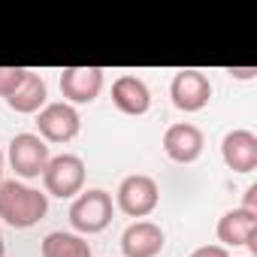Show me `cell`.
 I'll return each instance as SVG.
<instances>
[{
	"mask_svg": "<svg viewBox=\"0 0 257 257\" xmlns=\"http://www.w3.org/2000/svg\"><path fill=\"white\" fill-rule=\"evenodd\" d=\"M170 97L179 112H200L212 100V82L200 70H179L170 82Z\"/></svg>",
	"mask_w": 257,
	"mask_h": 257,
	"instance_id": "obj_6",
	"label": "cell"
},
{
	"mask_svg": "<svg viewBox=\"0 0 257 257\" xmlns=\"http://www.w3.org/2000/svg\"><path fill=\"white\" fill-rule=\"evenodd\" d=\"M49 146L37 134H19L10 143V167L22 179H40L49 164Z\"/></svg>",
	"mask_w": 257,
	"mask_h": 257,
	"instance_id": "obj_7",
	"label": "cell"
},
{
	"mask_svg": "<svg viewBox=\"0 0 257 257\" xmlns=\"http://www.w3.org/2000/svg\"><path fill=\"white\" fill-rule=\"evenodd\" d=\"M0 182H4V152H0Z\"/></svg>",
	"mask_w": 257,
	"mask_h": 257,
	"instance_id": "obj_21",
	"label": "cell"
},
{
	"mask_svg": "<svg viewBox=\"0 0 257 257\" xmlns=\"http://www.w3.org/2000/svg\"><path fill=\"white\" fill-rule=\"evenodd\" d=\"M43 257H91V245L76 233L55 230L43 239Z\"/></svg>",
	"mask_w": 257,
	"mask_h": 257,
	"instance_id": "obj_15",
	"label": "cell"
},
{
	"mask_svg": "<svg viewBox=\"0 0 257 257\" xmlns=\"http://www.w3.org/2000/svg\"><path fill=\"white\" fill-rule=\"evenodd\" d=\"M164 230L155 221H137L121 233V254L124 257H158L164 251Z\"/></svg>",
	"mask_w": 257,
	"mask_h": 257,
	"instance_id": "obj_11",
	"label": "cell"
},
{
	"mask_svg": "<svg viewBox=\"0 0 257 257\" xmlns=\"http://www.w3.org/2000/svg\"><path fill=\"white\" fill-rule=\"evenodd\" d=\"M112 212H115L112 197L106 191H100V188H91V191H85V194H79L73 200V206H70V224H73L76 233H88L91 236V233H100V230L109 227Z\"/></svg>",
	"mask_w": 257,
	"mask_h": 257,
	"instance_id": "obj_2",
	"label": "cell"
},
{
	"mask_svg": "<svg viewBox=\"0 0 257 257\" xmlns=\"http://www.w3.org/2000/svg\"><path fill=\"white\" fill-rule=\"evenodd\" d=\"M28 73L31 70L25 67H0V97H13L22 88V82L28 79Z\"/></svg>",
	"mask_w": 257,
	"mask_h": 257,
	"instance_id": "obj_16",
	"label": "cell"
},
{
	"mask_svg": "<svg viewBox=\"0 0 257 257\" xmlns=\"http://www.w3.org/2000/svg\"><path fill=\"white\" fill-rule=\"evenodd\" d=\"M242 209H248V212H257V185H248V191H245V200H242Z\"/></svg>",
	"mask_w": 257,
	"mask_h": 257,
	"instance_id": "obj_18",
	"label": "cell"
},
{
	"mask_svg": "<svg viewBox=\"0 0 257 257\" xmlns=\"http://www.w3.org/2000/svg\"><path fill=\"white\" fill-rule=\"evenodd\" d=\"M43 185L52 197L70 200L85 188V164L76 155H55L43 170Z\"/></svg>",
	"mask_w": 257,
	"mask_h": 257,
	"instance_id": "obj_3",
	"label": "cell"
},
{
	"mask_svg": "<svg viewBox=\"0 0 257 257\" xmlns=\"http://www.w3.org/2000/svg\"><path fill=\"white\" fill-rule=\"evenodd\" d=\"M103 91V70L100 67H67L61 73V94L64 103H94Z\"/></svg>",
	"mask_w": 257,
	"mask_h": 257,
	"instance_id": "obj_9",
	"label": "cell"
},
{
	"mask_svg": "<svg viewBox=\"0 0 257 257\" xmlns=\"http://www.w3.org/2000/svg\"><path fill=\"white\" fill-rule=\"evenodd\" d=\"M218 242L224 248H248L257 257V212L242 206L224 212L218 221Z\"/></svg>",
	"mask_w": 257,
	"mask_h": 257,
	"instance_id": "obj_8",
	"label": "cell"
},
{
	"mask_svg": "<svg viewBox=\"0 0 257 257\" xmlns=\"http://www.w3.org/2000/svg\"><path fill=\"white\" fill-rule=\"evenodd\" d=\"M49 212V194H40L16 179L0 182V218L16 230L40 224Z\"/></svg>",
	"mask_w": 257,
	"mask_h": 257,
	"instance_id": "obj_1",
	"label": "cell"
},
{
	"mask_svg": "<svg viewBox=\"0 0 257 257\" xmlns=\"http://www.w3.org/2000/svg\"><path fill=\"white\" fill-rule=\"evenodd\" d=\"M79 127H82V118L76 112V106L70 103H46L40 112H37V137L43 143H70L76 140L79 134Z\"/></svg>",
	"mask_w": 257,
	"mask_h": 257,
	"instance_id": "obj_5",
	"label": "cell"
},
{
	"mask_svg": "<svg viewBox=\"0 0 257 257\" xmlns=\"http://www.w3.org/2000/svg\"><path fill=\"white\" fill-rule=\"evenodd\" d=\"M221 158L233 173H254L257 170V137L251 131H230L221 140Z\"/></svg>",
	"mask_w": 257,
	"mask_h": 257,
	"instance_id": "obj_12",
	"label": "cell"
},
{
	"mask_svg": "<svg viewBox=\"0 0 257 257\" xmlns=\"http://www.w3.org/2000/svg\"><path fill=\"white\" fill-rule=\"evenodd\" d=\"M191 257H230V251L224 245H200L197 251H191Z\"/></svg>",
	"mask_w": 257,
	"mask_h": 257,
	"instance_id": "obj_17",
	"label": "cell"
},
{
	"mask_svg": "<svg viewBox=\"0 0 257 257\" xmlns=\"http://www.w3.org/2000/svg\"><path fill=\"white\" fill-rule=\"evenodd\" d=\"M248 257H254V254H248Z\"/></svg>",
	"mask_w": 257,
	"mask_h": 257,
	"instance_id": "obj_22",
	"label": "cell"
},
{
	"mask_svg": "<svg viewBox=\"0 0 257 257\" xmlns=\"http://www.w3.org/2000/svg\"><path fill=\"white\" fill-rule=\"evenodd\" d=\"M203 146H206L203 131L197 124H188V121L167 127V134H164V152L176 164H194L203 155Z\"/></svg>",
	"mask_w": 257,
	"mask_h": 257,
	"instance_id": "obj_10",
	"label": "cell"
},
{
	"mask_svg": "<svg viewBox=\"0 0 257 257\" xmlns=\"http://www.w3.org/2000/svg\"><path fill=\"white\" fill-rule=\"evenodd\" d=\"M7 254V245H4V233H0V257Z\"/></svg>",
	"mask_w": 257,
	"mask_h": 257,
	"instance_id": "obj_20",
	"label": "cell"
},
{
	"mask_svg": "<svg viewBox=\"0 0 257 257\" xmlns=\"http://www.w3.org/2000/svg\"><path fill=\"white\" fill-rule=\"evenodd\" d=\"M46 100H49V88H46V79H43L40 73H28V79L22 82V88H19L13 97H7L10 109H16V112H22V115L40 112V109L46 106Z\"/></svg>",
	"mask_w": 257,
	"mask_h": 257,
	"instance_id": "obj_14",
	"label": "cell"
},
{
	"mask_svg": "<svg viewBox=\"0 0 257 257\" xmlns=\"http://www.w3.org/2000/svg\"><path fill=\"white\" fill-rule=\"evenodd\" d=\"M118 209L127 215V218H146L158 209L161 203V191H158V182L152 176H127L121 185H118Z\"/></svg>",
	"mask_w": 257,
	"mask_h": 257,
	"instance_id": "obj_4",
	"label": "cell"
},
{
	"mask_svg": "<svg viewBox=\"0 0 257 257\" xmlns=\"http://www.w3.org/2000/svg\"><path fill=\"white\" fill-rule=\"evenodd\" d=\"M227 73H230L233 79H254V76H257V67H230Z\"/></svg>",
	"mask_w": 257,
	"mask_h": 257,
	"instance_id": "obj_19",
	"label": "cell"
},
{
	"mask_svg": "<svg viewBox=\"0 0 257 257\" xmlns=\"http://www.w3.org/2000/svg\"><path fill=\"white\" fill-rule=\"evenodd\" d=\"M112 103L124 115H146L152 106V91L140 76H118L112 82Z\"/></svg>",
	"mask_w": 257,
	"mask_h": 257,
	"instance_id": "obj_13",
	"label": "cell"
}]
</instances>
